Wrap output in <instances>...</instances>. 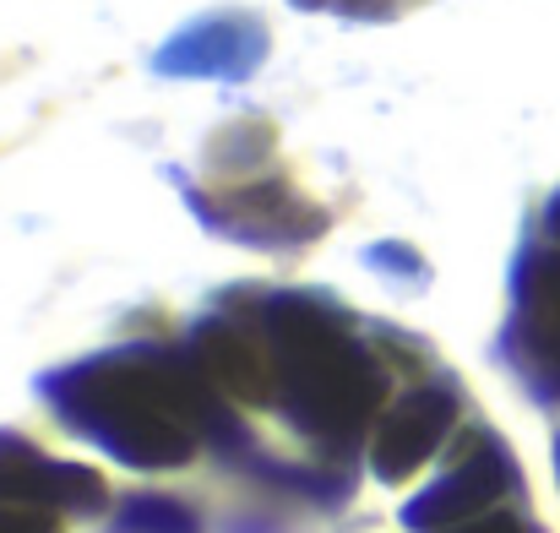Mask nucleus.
<instances>
[{
    "instance_id": "obj_1",
    "label": "nucleus",
    "mask_w": 560,
    "mask_h": 533,
    "mask_svg": "<svg viewBox=\"0 0 560 533\" xmlns=\"http://www.w3.org/2000/svg\"><path fill=\"white\" fill-rule=\"evenodd\" d=\"M38 392L71 436L93 441L98 452L142 474L186 468L207 436H218L223 447L240 441L229 397L196 370L186 349L180 355L159 344L104 349L44 375Z\"/></svg>"
},
{
    "instance_id": "obj_2",
    "label": "nucleus",
    "mask_w": 560,
    "mask_h": 533,
    "mask_svg": "<svg viewBox=\"0 0 560 533\" xmlns=\"http://www.w3.org/2000/svg\"><path fill=\"white\" fill-rule=\"evenodd\" d=\"M272 359V408L327 457H349L386 403V364L327 289H240Z\"/></svg>"
},
{
    "instance_id": "obj_3",
    "label": "nucleus",
    "mask_w": 560,
    "mask_h": 533,
    "mask_svg": "<svg viewBox=\"0 0 560 533\" xmlns=\"http://www.w3.org/2000/svg\"><path fill=\"white\" fill-rule=\"evenodd\" d=\"M186 207L207 234L250 251H305L332 229V212L278 170L240 179H180Z\"/></svg>"
},
{
    "instance_id": "obj_4",
    "label": "nucleus",
    "mask_w": 560,
    "mask_h": 533,
    "mask_svg": "<svg viewBox=\"0 0 560 533\" xmlns=\"http://www.w3.org/2000/svg\"><path fill=\"white\" fill-rule=\"evenodd\" d=\"M501 359L517 370L534 403L560 408V240H539L512 267V316L501 327Z\"/></svg>"
},
{
    "instance_id": "obj_5",
    "label": "nucleus",
    "mask_w": 560,
    "mask_h": 533,
    "mask_svg": "<svg viewBox=\"0 0 560 533\" xmlns=\"http://www.w3.org/2000/svg\"><path fill=\"white\" fill-rule=\"evenodd\" d=\"M517 496H523V468H517L512 447L495 430H468L463 447L452 452L446 474L402 507V529L408 533L446 529V523L479 518L490 507H506Z\"/></svg>"
},
{
    "instance_id": "obj_6",
    "label": "nucleus",
    "mask_w": 560,
    "mask_h": 533,
    "mask_svg": "<svg viewBox=\"0 0 560 533\" xmlns=\"http://www.w3.org/2000/svg\"><path fill=\"white\" fill-rule=\"evenodd\" d=\"M463 419V392L452 386V375L419 381L408 386L381 419H375V441H371V468L381 485H402L413 479L457 430Z\"/></svg>"
},
{
    "instance_id": "obj_7",
    "label": "nucleus",
    "mask_w": 560,
    "mask_h": 533,
    "mask_svg": "<svg viewBox=\"0 0 560 533\" xmlns=\"http://www.w3.org/2000/svg\"><path fill=\"white\" fill-rule=\"evenodd\" d=\"M272 49V33L256 11L245 5H229V11H207L186 22L159 55H153V71L159 77H207V82H245L261 71Z\"/></svg>"
},
{
    "instance_id": "obj_8",
    "label": "nucleus",
    "mask_w": 560,
    "mask_h": 533,
    "mask_svg": "<svg viewBox=\"0 0 560 533\" xmlns=\"http://www.w3.org/2000/svg\"><path fill=\"white\" fill-rule=\"evenodd\" d=\"M0 501L49 507L66 518H98L109 507V485L98 479V468L60 463V457L38 452L27 436L0 430Z\"/></svg>"
},
{
    "instance_id": "obj_9",
    "label": "nucleus",
    "mask_w": 560,
    "mask_h": 533,
    "mask_svg": "<svg viewBox=\"0 0 560 533\" xmlns=\"http://www.w3.org/2000/svg\"><path fill=\"white\" fill-rule=\"evenodd\" d=\"M186 355L196 370L240 408H272V359L256 333V322L229 305L223 316H201L186 338Z\"/></svg>"
},
{
    "instance_id": "obj_10",
    "label": "nucleus",
    "mask_w": 560,
    "mask_h": 533,
    "mask_svg": "<svg viewBox=\"0 0 560 533\" xmlns=\"http://www.w3.org/2000/svg\"><path fill=\"white\" fill-rule=\"evenodd\" d=\"M278 153V126L261 115H240L229 126L212 131L207 142V179H240V175H261Z\"/></svg>"
},
{
    "instance_id": "obj_11",
    "label": "nucleus",
    "mask_w": 560,
    "mask_h": 533,
    "mask_svg": "<svg viewBox=\"0 0 560 533\" xmlns=\"http://www.w3.org/2000/svg\"><path fill=\"white\" fill-rule=\"evenodd\" d=\"M120 533H201V523H196V512L180 507V501L142 496V501H131V507H126Z\"/></svg>"
},
{
    "instance_id": "obj_12",
    "label": "nucleus",
    "mask_w": 560,
    "mask_h": 533,
    "mask_svg": "<svg viewBox=\"0 0 560 533\" xmlns=\"http://www.w3.org/2000/svg\"><path fill=\"white\" fill-rule=\"evenodd\" d=\"M289 5L294 11H327V16H343V22H397L424 0H289Z\"/></svg>"
},
{
    "instance_id": "obj_13",
    "label": "nucleus",
    "mask_w": 560,
    "mask_h": 533,
    "mask_svg": "<svg viewBox=\"0 0 560 533\" xmlns=\"http://www.w3.org/2000/svg\"><path fill=\"white\" fill-rule=\"evenodd\" d=\"M430 533H545L528 512H517V501L506 507H490L479 518H463V523H446V529H430Z\"/></svg>"
},
{
    "instance_id": "obj_14",
    "label": "nucleus",
    "mask_w": 560,
    "mask_h": 533,
    "mask_svg": "<svg viewBox=\"0 0 560 533\" xmlns=\"http://www.w3.org/2000/svg\"><path fill=\"white\" fill-rule=\"evenodd\" d=\"M371 267L381 273V278H392V283H402V278H408L413 289H424V283H430V267H424L408 245H375Z\"/></svg>"
},
{
    "instance_id": "obj_15",
    "label": "nucleus",
    "mask_w": 560,
    "mask_h": 533,
    "mask_svg": "<svg viewBox=\"0 0 560 533\" xmlns=\"http://www.w3.org/2000/svg\"><path fill=\"white\" fill-rule=\"evenodd\" d=\"M0 533H60L49 507H16V501H0Z\"/></svg>"
},
{
    "instance_id": "obj_16",
    "label": "nucleus",
    "mask_w": 560,
    "mask_h": 533,
    "mask_svg": "<svg viewBox=\"0 0 560 533\" xmlns=\"http://www.w3.org/2000/svg\"><path fill=\"white\" fill-rule=\"evenodd\" d=\"M545 234H550V240H560V190L550 196V207H545Z\"/></svg>"
},
{
    "instance_id": "obj_17",
    "label": "nucleus",
    "mask_w": 560,
    "mask_h": 533,
    "mask_svg": "<svg viewBox=\"0 0 560 533\" xmlns=\"http://www.w3.org/2000/svg\"><path fill=\"white\" fill-rule=\"evenodd\" d=\"M556 479H560V436H556Z\"/></svg>"
}]
</instances>
